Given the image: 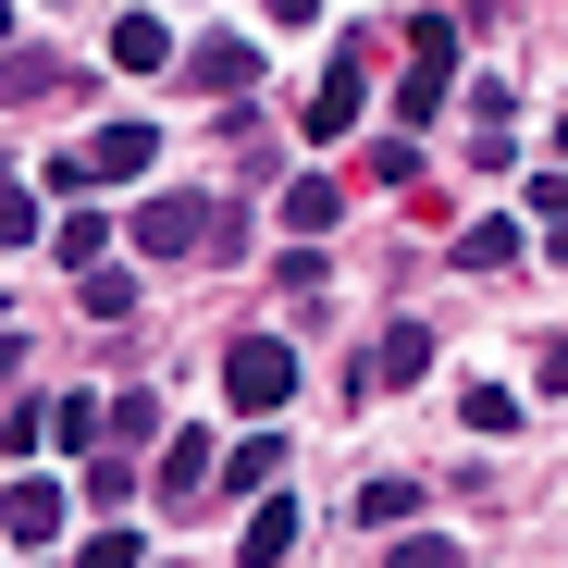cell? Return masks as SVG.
Listing matches in <instances>:
<instances>
[{"label":"cell","mask_w":568,"mask_h":568,"mask_svg":"<svg viewBox=\"0 0 568 568\" xmlns=\"http://www.w3.org/2000/svg\"><path fill=\"white\" fill-rule=\"evenodd\" d=\"M235 235H247V223H235L223 199H149V211H136V247H161V260H235Z\"/></svg>","instance_id":"6da1fadb"},{"label":"cell","mask_w":568,"mask_h":568,"mask_svg":"<svg viewBox=\"0 0 568 568\" xmlns=\"http://www.w3.org/2000/svg\"><path fill=\"white\" fill-rule=\"evenodd\" d=\"M445 87H457V26L420 13V26H408V62H396V112L433 124V112H445Z\"/></svg>","instance_id":"7a4b0ae2"},{"label":"cell","mask_w":568,"mask_h":568,"mask_svg":"<svg viewBox=\"0 0 568 568\" xmlns=\"http://www.w3.org/2000/svg\"><path fill=\"white\" fill-rule=\"evenodd\" d=\"M223 396H235L247 420H272L284 396H297V346H284V334H247V346H223Z\"/></svg>","instance_id":"3957f363"},{"label":"cell","mask_w":568,"mask_h":568,"mask_svg":"<svg viewBox=\"0 0 568 568\" xmlns=\"http://www.w3.org/2000/svg\"><path fill=\"white\" fill-rule=\"evenodd\" d=\"M358 100H371V50H334L322 87H310V149H334V136L358 124Z\"/></svg>","instance_id":"277c9868"},{"label":"cell","mask_w":568,"mask_h":568,"mask_svg":"<svg viewBox=\"0 0 568 568\" xmlns=\"http://www.w3.org/2000/svg\"><path fill=\"white\" fill-rule=\"evenodd\" d=\"M185 74H199V100H247V87H260V50H247V38H199Z\"/></svg>","instance_id":"5b68a950"},{"label":"cell","mask_w":568,"mask_h":568,"mask_svg":"<svg viewBox=\"0 0 568 568\" xmlns=\"http://www.w3.org/2000/svg\"><path fill=\"white\" fill-rule=\"evenodd\" d=\"M74 161H87V185H136V173L161 161V136H149V124H112V136H87Z\"/></svg>","instance_id":"8992f818"},{"label":"cell","mask_w":568,"mask_h":568,"mask_svg":"<svg viewBox=\"0 0 568 568\" xmlns=\"http://www.w3.org/2000/svg\"><path fill=\"white\" fill-rule=\"evenodd\" d=\"M50 531H62V483H13V495H0V544H26V556H38Z\"/></svg>","instance_id":"52a82bcc"},{"label":"cell","mask_w":568,"mask_h":568,"mask_svg":"<svg viewBox=\"0 0 568 568\" xmlns=\"http://www.w3.org/2000/svg\"><path fill=\"white\" fill-rule=\"evenodd\" d=\"M161 495H173V507L211 495V433H173V445H161Z\"/></svg>","instance_id":"ba28073f"},{"label":"cell","mask_w":568,"mask_h":568,"mask_svg":"<svg viewBox=\"0 0 568 568\" xmlns=\"http://www.w3.org/2000/svg\"><path fill=\"white\" fill-rule=\"evenodd\" d=\"M420 371H433V334H420V322H396L384 346H371V371H358V384H420Z\"/></svg>","instance_id":"9c48e42d"},{"label":"cell","mask_w":568,"mask_h":568,"mask_svg":"<svg viewBox=\"0 0 568 568\" xmlns=\"http://www.w3.org/2000/svg\"><path fill=\"white\" fill-rule=\"evenodd\" d=\"M211 483H223V495H272V483H284V445H272V433H247V445L211 469Z\"/></svg>","instance_id":"30bf717a"},{"label":"cell","mask_w":568,"mask_h":568,"mask_svg":"<svg viewBox=\"0 0 568 568\" xmlns=\"http://www.w3.org/2000/svg\"><path fill=\"white\" fill-rule=\"evenodd\" d=\"M112 62H124V74H161V62H173V26H161V13H124V26H112Z\"/></svg>","instance_id":"8fae6325"},{"label":"cell","mask_w":568,"mask_h":568,"mask_svg":"<svg viewBox=\"0 0 568 568\" xmlns=\"http://www.w3.org/2000/svg\"><path fill=\"white\" fill-rule=\"evenodd\" d=\"M507 260H519V211H507V223H469V235H457V272H507Z\"/></svg>","instance_id":"7c38bea8"},{"label":"cell","mask_w":568,"mask_h":568,"mask_svg":"<svg viewBox=\"0 0 568 568\" xmlns=\"http://www.w3.org/2000/svg\"><path fill=\"white\" fill-rule=\"evenodd\" d=\"M272 556H297V507L284 495H260V519H247V568H272Z\"/></svg>","instance_id":"4fadbf2b"},{"label":"cell","mask_w":568,"mask_h":568,"mask_svg":"<svg viewBox=\"0 0 568 568\" xmlns=\"http://www.w3.org/2000/svg\"><path fill=\"white\" fill-rule=\"evenodd\" d=\"M50 223H38V185L26 173H0V247H38Z\"/></svg>","instance_id":"5bb4252c"},{"label":"cell","mask_w":568,"mask_h":568,"mask_svg":"<svg viewBox=\"0 0 568 568\" xmlns=\"http://www.w3.org/2000/svg\"><path fill=\"white\" fill-rule=\"evenodd\" d=\"M100 247H112V223H100V211H74V223L50 235V260H62V272H100Z\"/></svg>","instance_id":"9a60e30c"},{"label":"cell","mask_w":568,"mask_h":568,"mask_svg":"<svg viewBox=\"0 0 568 568\" xmlns=\"http://www.w3.org/2000/svg\"><path fill=\"white\" fill-rule=\"evenodd\" d=\"M457 420H469V433H519V384H469Z\"/></svg>","instance_id":"2e32d148"},{"label":"cell","mask_w":568,"mask_h":568,"mask_svg":"<svg viewBox=\"0 0 568 568\" xmlns=\"http://www.w3.org/2000/svg\"><path fill=\"white\" fill-rule=\"evenodd\" d=\"M334 211H346V199H334V185H322V173H297V185H284V223H297V235H322Z\"/></svg>","instance_id":"e0dca14e"},{"label":"cell","mask_w":568,"mask_h":568,"mask_svg":"<svg viewBox=\"0 0 568 568\" xmlns=\"http://www.w3.org/2000/svg\"><path fill=\"white\" fill-rule=\"evenodd\" d=\"M74 284H87V310H100V322H124V310H136V284H124L112 260H100V272H74Z\"/></svg>","instance_id":"ac0fdd59"},{"label":"cell","mask_w":568,"mask_h":568,"mask_svg":"<svg viewBox=\"0 0 568 568\" xmlns=\"http://www.w3.org/2000/svg\"><path fill=\"white\" fill-rule=\"evenodd\" d=\"M50 445H100V396H62L50 408Z\"/></svg>","instance_id":"d6986e66"},{"label":"cell","mask_w":568,"mask_h":568,"mask_svg":"<svg viewBox=\"0 0 568 568\" xmlns=\"http://www.w3.org/2000/svg\"><path fill=\"white\" fill-rule=\"evenodd\" d=\"M74 568H136V531H124V519H112V531H100V544H74Z\"/></svg>","instance_id":"ffe728a7"},{"label":"cell","mask_w":568,"mask_h":568,"mask_svg":"<svg viewBox=\"0 0 568 568\" xmlns=\"http://www.w3.org/2000/svg\"><path fill=\"white\" fill-rule=\"evenodd\" d=\"M384 568H457V544H420V531H408V544H396Z\"/></svg>","instance_id":"44dd1931"},{"label":"cell","mask_w":568,"mask_h":568,"mask_svg":"<svg viewBox=\"0 0 568 568\" xmlns=\"http://www.w3.org/2000/svg\"><path fill=\"white\" fill-rule=\"evenodd\" d=\"M531 371H544V384H568V334H544V358H531Z\"/></svg>","instance_id":"7402d4cb"},{"label":"cell","mask_w":568,"mask_h":568,"mask_svg":"<svg viewBox=\"0 0 568 568\" xmlns=\"http://www.w3.org/2000/svg\"><path fill=\"white\" fill-rule=\"evenodd\" d=\"M13 358H26V346H13V334H0V384H13Z\"/></svg>","instance_id":"603a6c76"},{"label":"cell","mask_w":568,"mask_h":568,"mask_svg":"<svg viewBox=\"0 0 568 568\" xmlns=\"http://www.w3.org/2000/svg\"><path fill=\"white\" fill-rule=\"evenodd\" d=\"M0 38H13V0H0Z\"/></svg>","instance_id":"cb8c5ba5"},{"label":"cell","mask_w":568,"mask_h":568,"mask_svg":"<svg viewBox=\"0 0 568 568\" xmlns=\"http://www.w3.org/2000/svg\"><path fill=\"white\" fill-rule=\"evenodd\" d=\"M556 149H568V112H556Z\"/></svg>","instance_id":"d4e9b609"}]
</instances>
